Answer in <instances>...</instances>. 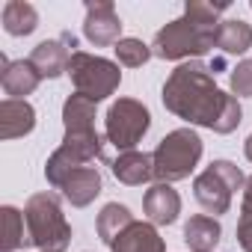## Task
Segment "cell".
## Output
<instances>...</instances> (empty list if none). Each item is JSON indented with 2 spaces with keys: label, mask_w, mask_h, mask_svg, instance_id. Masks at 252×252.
<instances>
[{
  "label": "cell",
  "mask_w": 252,
  "mask_h": 252,
  "mask_svg": "<svg viewBox=\"0 0 252 252\" xmlns=\"http://www.w3.org/2000/svg\"><path fill=\"white\" fill-rule=\"evenodd\" d=\"M222 237V225L217 217L208 214H196L184 222V240L193 252H214V246Z\"/></svg>",
  "instance_id": "obj_17"
},
{
  "label": "cell",
  "mask_w": 252,
  "mask_h": 252,
  "mask_svg": "<svg viewBox=\"0 0 252 252\" xmlns=\"http://www.w3.org/2000/svg\"><path fill=\"white\" fill-rule=\"evenodd\" d=\"M0 18H3V30L9 36H15V39L30 36L39 27V12H36L33 3H27V0H9Z\"/></svg>",
  "instance_id": "obj_19"
},
{
  "label": "cell",
  "mask_w": 252,
  "mask_h": 252,
  "mask_svg": "<svg viewBox=\"0 0 252 252\" xmlns=\"http://www.w3.org/2000/svg\"><path fill=\"white\" fill-rule=\"evenodd\" d=\"M249 6H252V3H249Z\"/></svg>",
  "instance_id": "obj_29"
},
{
  "label": "cell",
  "mask_w": 252,
  "mask_h": 252,
  "mask_svg": "<svg viewBox=\"0 0 252 252\" xmlns=\"http://www.w3.org/2000/svg\"><path fill=\"white\" fill-rule=\"evenodd\" d=\"M95 101H89L86 95H68L63 104V125L65 134H83V131H95Z\"/></svg>",
  "instance_id": "obj_18"
},
{
  "label": "cell",
  "mask_w": 252,
  "mask_h": 252,
  "mask_svg": "<svg viewBox=\"0 0 252 252\" xmlns=\"http://www.w3.org/2000/svg\"><path fill=\"white\" fill-rule=\"evenodd\" d=\"M113 175L119 184L128 187H143L146 181L155 178V158L146 152H122L113 163H110Z\"/></svg>",
  "instance_id": "obj_15"
},
{
  "label": "cell",
  "mask_w": 252,
  "mask_h": 252,
  "mask_svg": "<svg viewBox=\"0 0 252 252\" xmlns=\"http://www.w3.org/2000/svg\"><path fill=\"white\" fill-rule=\"evenodd\" d=\"M63 199L71 208H86L101 196V172L95 166H80L63 181Z\"/></svg>",
  "instance_id": "obj_13"
},
{
  "label": "cell",
  "mask_w": 252,
  "mask_h": 252,
  "mask_svg": "<svg viewBox=\"0 0 252 252\" xmlns=\"http://www.w3.org/2000/svg\"><path fill=\"white\" fill-rule=\"evenodd\" d=\"M116 57H119V65H128V68H143L155 54H152V45H146L143 39H122L116 45Z\"/></svg>",
  "instance_id": "obj_23"
},
{
  "label": "cell",
  "mask_w": 252,
  "mask_h": 252,
  "mask_svg": "<svg viewBox=\"0 0 252 252\" xmlns=\"http://www.w3.org/2000/svg\"><path fill=\"white\" fill-rule=\"evenodd\" d=\"M202 152H205V143H202V137L193 128L169 131L158 143V149L152 152V158H155V178L163 181V184H175V181L190 178V172L202 160Z\"/></svg>",
  "instance_id": "obj_4"
},
{
  "label": "cell",
  "mask_w": 252,
  "mask_h": 252,
  "mask_svg": "<svg viewBox=\"0 0 252 252\" xmlns=\"http://www.w3.org/2000/svg\"><path fill=\"white\" fill-rule=\"evenodd\" d=\"M0 214H3V252H15V249L27 246V231H24L27 220H24V214L12 205H3Z\"/></svg>",
  "instance_id": "obj_22"
},
{
  "label": "cell",
  "mask_w": 252,
  "mask_h": 252,
  "mask_svg": "<svg viewBox=\"0 0 252 252\" xmlns=\"http://www.w3.org/2000/svg\"><path fill=\"white\" fill-rule=\"evenodd\" d=\"M214 33H217V27H205V24L181 15L155 33L152 54L158 60H169V63H190L196 57H205L214 48Z\"/></svg>",
  "instance_id": "obj_3"
},
{
  "label": "cell",
  "mask_w": 252,
  "mask_h": 252,
  "mask_svg": "<svg viewBox=\"0 0 252 252\" xmlns=\"http://www.w3.org/2000/svg\"><path fill=\"white\" fill-rule=\"evenodd\" d=\"M243 155H246V160L252 163V134L246 137V143H243Z\"/></svg>",
  "instance_id": "obj_28"
},
{
  "label": "cell",
  "mask_w": 252,
  "mask_h": 252,
  "mask_svg": "<svg viewBox=\"0 0 252 252\" xmlns=\"http://www.w3.org/2000/svg\"><path fill=\"white\" fill-rule=\"evenodd\" d=\"M24 220H27V246H36L39 252L68 249L71 225L54 193H33L24 205Z\"/></svg>",
  "instance_id": "obj_2"
},
{
  "label": "cell",
  "mask_w": 252,
  "mask_h": 252,
  "mask_svg": "<svg viewBox=\"0 0 252 252\" xmlns=\"http://www.w3.org/2000/svg\"><path fill=\"white\" fill-rule=\"evenodd\" d=\"M231 3L228 0H220V3H205V0H187L184 3V15L205 24V27H217L220 24V15L228 9Z\"/></svg>",
  "instance_id": "obj_24"
},
{
  "label": "cell",
  "mask_w": 252,
  "mask_h": 252,
  "mask_svg": "<svg viewBox=\"0 0 252 252\" xmlns=\"http://www.w3.org/2000/svg\"><path fill=\"white\" fill-rule=\"evenodd\" d=\"M228 86H231L234 98H252V60H243L231 68Z\"/></svg>",
  "instance_id": "obj_25"
},
{
  "label": "cell",
  "mask_w": 252,
  "mask_h": 252,
  "mask_svg": "<svg viewBox=\"0 0 252 252\" xmlns=\"http://www.w3.org/2000/svg\"><path fill=\"white\" fill-rule=\"evenodd\" d=\"M77 48V36L74 33H60L57 39H45V42H39L36 48H33V54H30V63L36 65V71L42 74V77H60V74H68V63H71V57L77 54L74 51Z\"/></svg>",
  "instance_id": "obj_8"
},
{
  "label": "cell",
  "mask_w": 252,
  "mask_h": 252,
  "mask_svg": "<svg viewBox=\"0 0 252 252\" xmlns=\"http://www.w3.org/2000/svg\"><path fill=\"white\" fill-rule=\"evenodd\" d=\"M149 128H152V113L137 98L113 101L104 116V137L119 152H137V143H143Z\"/></svg>",
  "instance_id": "obj_6"
},
{
  "label": "cell",
  "mask_w": 252,
  "mask_h": 252,
  "mask_svg": "<svg viewBox=\"0 0 252 252\" xmlns=\"http://www.w3.org/2000/svg\"><path fill=\"white\" fill-rule=\"evenodd\" d=\"M68 77L74 83V92L77 95H86L89 101H104L110 98L119 83H122V71H119V63L113 60H104L98 54H86V51H77L68 63Z\"/></svg>",
  "instance_id": "obj_7"
},
{
  "label": "cell",
  "mask_w": 252,
  "mask_h": 252,
  "mask_svg": "<svg viewBox=\"0 0 252 252\" xmlns=\"http://www.w3.org/2000/svg\"><path fill=\"white\" fill-rule=\"evenodd\" d=\"M110 249L113 252H166V243H163L155 222H137L134 220L116 237V243Z\"/></svg>",
  "instance_id": "obj_14"
},
{
  "label": "cell",
  "mask_w": 252,
  "mask_h": 252,
  "mask_svg": "<svg viewBox=\"0 0 252 252\" xmlns=\"http://www.w3.org/2000/svg\"><path fill=\"white\" fill-rule=\"evenodd\" d=\"M83 36L95 48H107V45L122 42V18H119V12L110 0H86Z\"/></svg>",
  "instance_id": "obj_9"
},
{
  "label": "cell",
  "mask_w": 252,
  "mask_h": 252,
  "mask_svg": "<svg viewBox=\"0 0 252 252\" xmlns=\"http://www.w3.org/2000/svg\"><path fill=\"white\" fill-rule=\"evenodd\" d=\"M163 107L184 119L187 125L208 128L214 134H231L243 122L240 101L228 92H222L214 80L211 65L190 60L181 63L163 83Z\"/></svg>",
  "instance_id": "obj_1"
},
{
  "label": "cell",
  "mask_w": 252,
  "mask_h": 252,
  "mask_svg": "<svg viewBox=\"0 0 252 252\" xmlns=\"http://www.w3.org/2000/svg\"><path fill=\"white\" fill-rule=\"evenodd\" d=\"M143 211L149 217V222L155 225H172L181 214V196L178 190H172V184H152L143 196Z\"/></svg>",
  "instance_id": "obj_11"
},
{
  "label": "cell",
  "mask_w": 252,
  "mask_h": 252,
  "mask_svg": "<svg viewBox=\"0 0 252 252\" xmlns=\"http://www.w3.org/2000/svg\"><path fill=\"white\" fill-rule=\"evenodd\" d=\"M237 243L243 252H252V211H240L237 220Z\"/></svg>",
  "instance_id": "obj_26"
},
{
  "label": "cell",
  "mask_w": 252,
  "mask_h": 252,
  "mask_svg": "<svg viewBox=\"0 0 252 252\" xmlns=\"http://www.w3.org/2000/svg\"><path fill=\"white\" fill-rule=\"evenodd\" d=\"M80 166H89V160L86 158H80L77 152H71L68 146H60L51 158H48V163H45V178H48V184L51 187H63V181L74 172V169H80Z\"/></svg>",
  "instance_id": "obj_21"
},
{
  "label": "cell",
  "mask_w": 252,
  "mask_h": 252,
  "mask_svg": "<svg viewBox=\"0 0 252 252\" xmlns=\"http://www.w3.org/2000/svg\"><path fill=\"white\" fill-rule=\"evenodd\" d=\"M243 184H246V175L240 172L237 163H231V160H214L211 166H205L193 178V196H196V202L208 214L220 217V214H228L231 199H234L237 190H243Z\"/></svg>",
  "instance_id": "obj_5"
},
{
  "label": "cell",
  "mask_w": 252,
  "mask_h": 252,
  "mask_svg": "<svg viewBox=\"0 0 252 252\" xmlns=\"http://www.w3.org/2000/svg\"><path fill=\"white\" fill-rule=\"evenodd\" d=\"M33 128H36V110L30 101H18V98L0 101V137L3 140L27 137Z\"/></svg>",
  "instance_id": "obj_12"
},
{
  "label": "cell",
  "mask_w": 252,
  "mask_h": 252,
  "mask_svg": "<svg viewBox=\"0 0 252 252\" xmlns=\"http://www.w3.org/2000/svg\"><path fill=\"white\" fill-rule=\"evenodd\" d=\"M131 222H134V214H131L128 208L119 205V202H107V205L101 208L98 220H95V231H98V237H101L104 246H113L116 237L128 228Z\"/></svg>",
  "instance_id": "obj_20"
},
{
  "label": "cell",
  "mask_w": 252,
  "mask_h": 252,
  "mask_svg": "<svg viewBox=\"0 0 252 252\" xmlns=\"http://www.w3.org/2000/svg\"><path fill=\"white\" fill-rule=\"evenodd\" d=\"M214 48H220L228 57H243L252 48V24H246L243 18L220 21L214 33Z\"/></svg>",
  "instance_id": "obj_16"
},
{
  "label": "cell",
  "mask_w": 252,
  "mask_h": 252,
  "mask_svg": "<svg viewBox=\"0 0 252 252\" xmlns=\"http://www.w3.org/2000/svg\"><path fill=\"white\" fill-rule=\"evenodd\" d=\"M240 211H252V175L246 178V184L240 190Z\"/></svg>",
  "instance_id": "obj_27"
},
{
  "label": "cell",
  "mask_w": 252,
  "mask_h": 252,
  "mask_svg": "<svg viewBox=\"0 0 252 252\" xmlns=\"http://www.w3.org/2000/svg\"><path fill=\"white\" fill-rule=\"evenodd\" d=\"M42 83V74L36 71V65L30 60H15L9 63L6 57H0V86H3L6 98H18L27 101V95H33Z\"/></svg>",
  "instance_id": "obj_10"
}]
</instances>
